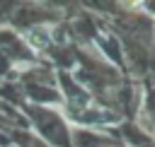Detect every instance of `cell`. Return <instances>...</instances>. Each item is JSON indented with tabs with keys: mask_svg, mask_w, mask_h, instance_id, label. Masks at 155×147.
I'll return each instance as SVG.
<instances>
[{
	"mask_svg": "<svg viewBox=\"0 0 155 147\" xmlns=\"http://www.w3.org/2000/svg\"><path fill=\"white\" fill-rule=\"evenodd\" d=\"M46 43H48V39H46V34H39V31H31V46H34V48H46Z\"/></svg>",
	"mask_w": 155,
	"mask_h": 147,
	"instance_id": "cell-1",
	"label": "cell"
}]
</instances>
